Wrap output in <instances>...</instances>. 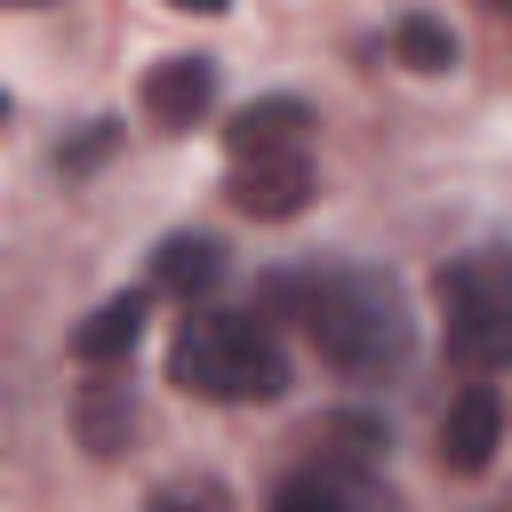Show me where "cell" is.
<instances>
[{"label": "cell", "mask_w": 512, "mask_h": 512, "mask_svg": "<svg viewBox=\"0 0 512 512\" xmlns=\"http://www.w3.org/2000/svg\"><path fill=\"white\" fill-rule=\"evenodd\" d=\"M0 112H8V104H0Z\"/></svg>", "instance_id": "obj_15"}, {"label": "cell", "mask_w": 512, "mask_h": 512, "mask_svg": "<svg viewBox=\"0 0 512 512\" xmlns=\"http://www.w3.org/2000/svg\"><path fill=\"white\" fill-rule=\"evenodd\" d=\"M144 512H232V488L216 472H176L144 496Z\"/></svg>", "instance_id": "obj_12"}, {"label": "cell", "mask_w": 512, "mask_h": 512, "mask_svg": "<svg viewBox=\"0 0 512 512\" xmlns=\"http://www.w3.org/2000/svg\"><path fill=\"white\" fill-rule=\"evenodd\" d=\"M168 384H184L200 400H280L288 352L248 312H192L168 344Z\"/></svg>", "instance_id": "obj_2"}, {"label": "cell", "mask_w": 512, "mask_h": 512, "mask_svg": "<svg viewBox=\"0 0 512 512\" xmlns=\"http://www.w3.org/2000/svg\"><path fill=\"white\" fill-rule=\"evenodd\" d=\"M304 128H312V112L296 96H264L224 128V144H232V160H264V152H304Z\"/></svg>", "instance_id": "obj_8"}, {"label": "cell", "mask_w": 512, "mask_h": 512, "mask_svg": "<svg viewBox=\"0 0 512 512\" xmlns=\"http://www.w3.org/2000/svg\"><path fill=\"white\" fill-rule=\"evenodd\" d=\"M392 48H400L408 72H448V64H456V32H448L440 16H400V24H392Z\"/></svg>", "instance_id": "obj_11"}, {"label": "cell", "mask_w": 512, "mask_h": 512, "mask_svg": "<svg viewBox=\"0 0 512 512\" xmlns=\"http://www.w3.org/2000/svg\"><path fill=\"white\" fill-rule=\"evenodd\" d=\"M440 304H448V352L464 368L512 360V256H464L440 280Z\"/></svg>", "instance_id": "obj_3"}, {"label": "cell", "mask_w": 512, "mask_h": 512, "mask_svg": "<svg viewBox=\"0 0 512 512\" xmlns=\"http://www.w3.org/2000/svg\"><path fill=\"white\" fill-rule=\"evenodd\" d=\"M112 144H120V120H96V128H88V136H80V144L64 152V176H80V168H96V160H104Z\"/></svg>", "instance_id": "obj_14"}, {"label": "cell", "mask_w": 512, "mask_h": 512, "mask_svg": "<svg viewBox=\"0 0 512 512\" xmlns=\"http://www.w3.org/2000/svg\"><path fill=\"white\" fill-rule=\"evenodd\" d=\"M296 312H304V336L320 344V360L336 376H392L408 360V304L384 272H312V280H288Z\"/></svg>", "instance_id": "obj_1"}, {"label": "cell", "mask_w": 512, "mask_h": 512, "mask_svg": "<svg viewBox=\"0 0 512 512\" xmlns=\"http://www.w3.org/2000/svg\"><path fill=\"white\" fill-rule=\"evenodd\" d=\"M496 440H504V400L488 392V384H472L448 416H440V464L448 472H488V456H496Z\"/></svg>", "instance_id": "obj_7"}, {"label": "cell", "mask_w": 512, "mask_h": 512, "mask_svg": "<svg viewBox=\"0 0 512 512\" xmlns=\"http://www.w3.org/2000/svg\"><path fill=\"white\" fill-rule=\"evenodd\" d=\"M144 312H152V304H144L136 288H128V296H104V304H96V312L72 328V352H80L88 368L128 360V352H136V336H144Z\"/></svg>", "instance_id": "obj_9"}, {"label": "cell", "mask_w": 512, "mask_h": 512, "mask_svg": "<svg viewBox=\"0 0 512 512\" xmlns=\"http://www.w3.org/2000/svg\"><path fill=\"white\" fill-rule=\"evenodd\" d=\"M232 208L240 216H264V224H280V216H296L304 200H312V160L304 152H264V160H232Z\"/></svg>", "instance_id": "obj_4"}, {"label": "cell", "mask_w": 512, "mask_h": 512, "mask_svg": "<svg viewBox=\"0 0 512 512\" xmlns=\"http://www.w3.org/2000/svg\"><path fill=\"white\" fill-rule=\"evenodd\" d=\"M272 512H352V504H344V488H336V480H320V472H296V480L272 496Z\"/></svg>", "instance_id": "obj_13"}, {"label": "cell", "mask_w": 512, "mask_h": 512, "mask_svg": "<svg viewBox=\"0 0 512 512\" xmlns=\"http://www.w3.org/2000/svg\"><path fill=\"white\" fill-rule=\"evenodd\" d=\"M72 424H80V448H88V456H120V448L144 432L136 384L112 376V368H96V376L80 384V400H72Z\"/></svg>", "instance_id": "obj_5"}, {"label": "cell", "mask_w": 512, "mask_h": 512, "mask_svg": "<svg viewBox=\"0 0 512 512\" xmlns=\"http://www.w3.org/2000/svg\"><path fill=\"white\" fill-rule=\"evenodd\" d=\"M216 104V56H160L144 72V112L160 128H192Z\"/></svg>", "instance_id": "obj_6"}, {"label": "cell", "mask_w": 512, "mask_h": 512, "mask_svg": "<svg viewBox=\"0 0 512 512\" xmlns=\"http://www.w3.org/2000/svg\"><path fill=\"white\" fill-rule=\"evenodd\" d=\"M152 272H160V288L200 296V288H216V280H224V248H216L208 232H176V240H160Z\"/></svg>", "instance_id": "obj_10"}]
</instances>
